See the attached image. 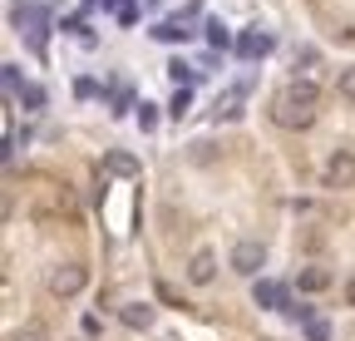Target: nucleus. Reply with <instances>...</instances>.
Here are the masks:
<instances>
[{
  "instance_id": "nucleus-1",
  "label": "nucleus",
  "mask_w": 355,
  "mask_h": 341,
  "mask_svg": "<svg viewBox=\"0 0 355 341\" xmlns=\"http://www.w3.org/2000/svg\"><path fill=\"white\" fill-rule=\"evenodd\" d=\"M316 109H321V90L311 79H291L272 99V119L282 129H311V124H316Z\"/></svg>"
},
{
  "instance_id": "nucleus-2",
  "label": "nucleus",
  "mask_w": 355,
  "mask_h": 341,
  "mask_svg": "<svg viewBox=\"0 0 355 341\" xmlns=\"http://www.w3.org/2000/svg\"><path fill=\"white\" fill-rule=\"evenodd\" d=\"M84 282H89V267H84V263H60V267L50 272V292H55V297H79Z\"/></svg>"
},
{
  "instance_id": "nucleus-3",
  "label": "nucleus",
  "mask_w": 355,
  "mask_h": 341,
  "mask_svg": "<svg viewBox=\"0 0 355 341\" xmlns=\"http://www.w3.org/2000/svg\"><path fill=\"white\" fill-rule=\"evenodd\" d=\"M321 183H326V188H355V153H350V149L331 153L326 174H321Z\"/></svg>"
},
{
  "instance_id": "nucleus-4",
  "label": "nucleus",
  "mask_w": 355,
  "mask_h": 341,
  "mask_svg": "<svg viewBox=\"0 0 355 341\" xmlns=\"http://www.w3.org/2000/svg\"><path fill=\"white\" fill-rule=\"evenodd\" d=\"M261 263H266V247H261V242H237V247H232V272L257 277V272H261Z\"/></svg>"
},
{
  "instance_id": "nucleus-5",
  "label": "nucleus",
  "mask_w": 355,
  "mask_h": 341,
  "mask_svg": "<svg viewBox=\"0 0 355 341\" xmlns=\"http://www.w3.org/2000/svg\"><path fill=\"white\" fill-rule=\"evenodd\" d=\"M212 277H217V252H212V247H198V252H193V263H188V282L207 287Z\"/></svg>"
},
{
  "instance_id": "nucleus-6",
  "label": "nucleus",
  "mask_w": 355,
  "mask_h": 341,
  "mask_svg": "<svg viewBox=\"0 0 355 341\" xmlns=\"http://www.w3.org/2000/svg\"><path fill=\"white\" fill-rule=\"evenodd\" d=\"M237 50H242L247 60H257V55H266V50H272V35H266V30H247V35L237 40Z\"/></svg>"
},
{
  "instance_id": "nucleus-7",
  "label": "nucleus",
  "mask_w": 355,
  "mask_h": 341,
  "mask_svg": "<svg viewBox=\"0 0 355 341\" xmlns=\"http://www.w3.org/2000/svg\"><path fill=\"white\" fill-rule=\"evenodd\" d=\"M119 317H123V326H133V331H144V326L153 322V307H144V302H128V307H123Z\"/></svg>"
},
{
  "instance_id": "nucleus-8",
  "label": "nucleus",
  "mask_w": 355,
  "mask_h": 341,
  "mask_svg": "<svg viewBox=\"0 0 355 341\" xmlns=\"http://www.w3.org/2000/svg\"><path fill=\"white\" fill-rule=\"evenodd\" d=\"M296 287H301V292H326V287H331V272H326V267H306V272L296 277Z\"/></svg>"
},
{
  "instance_id": "nucleus-9",
  "label": "nucleus",
  "mask_w": 355,
  "mask_h": 341,
  "mask_svg": "<svg viewBox=\"0 0 355 341\" xmlns=\"http://www.w3.org/2000/svg\"><path fill=\"white\" fill-rule=\"evenodd\" d=\"M104 168H109V174H119V178H133V174H139V158H133V153H109Z\"/></svg>"
},
{
  "instance_id": "nucleus-10",
  "label": "nucleus",
  "mask_w": 355,
  "mask_h": 341,
  "mask_svg": "<svg viewBox=\"0 0 355 341\" xmlns=\"http://www.w3.org/2000/svg\"><path fill=\"white\" fill-rule=\"evenodd\" d=\"M257 307H286V292L277 282H257Z\"/></svg>"
},
{
  "instance_id": "nucleus-11",
  "label": "nucleus",
  "mask_w": 355,
  "mask_h": 341,
  "mask_svg": "<svg viewBox=\"0 0 355 341\" xmlns=\"http://www.w3.org/2000/svg\"><path fill=\"white\" fill-rule=\"evenodd\" d=\"M237 114H242V90H227L217 99V119H237Z\"/></svg>"
},
{
  "instance_id": "nucleus-12",
  "label": "nucleus",
  "mask_w": 355,
  "mask_h": 341,
  "mask_svg": "<svg viewBox=\"0 0 355 341\" xmlns=\"http://www.w3.org/2000/svg\"><path fill=\"white\" fill-rule=\"evenodd\" d=\"M336 94H340L345 104H355V65H350V69H340V79H336Z\"/></svg>"
},
{
  "instance_id": "nucleus-13",
  "label": "nucleus",
  "mask_w": 355,
  "mask_h": 341,
  "mask_svg": "<svg viewBox=\"0 0 355 341\" xmlns=\"http://www.w3.org/2000/svg\"><path fill=\"white\" fill-rule=\"evenodd\" d=\"M10 341H50V331H44V326H35V322H30V326H20V331H15Z\"/></svg>"
},
{
  "instance_id": "nucleus-14",
  "label": "nucleus",
  "mask_w": 355,
  "mask_h": 341,
  "mask_svg": "<svg viewBox=\"0 0 355 341\" xmlns=\"http://www.w3.org/2000/svg\"><path fill=\"white\" fill-rule=\"evenodd\" d=\"M153 35H158V40H183L188 30H183V20H168V25H158Z\"/></svg>"
},
{
  "instance_id": "nucleus-15",
  "label": "nucleus",
  "mask_w": 355,
  "mask_h": 341,
  "mask_svg": "<svg viewBox=\"0 0 355 341\" xmlns=\"http://www.w3.org/2000/svg\"><path fill=\"white\" fill-rule=\"evenodd\" d=\"M188 104H193V94H188V90H178V94H173V114H178V119L188 114Z\"/></svg>"
},
{
  "instance_id": "nucleus-16",
  "label": "nucleus",
  "mask_w": 355,
  "mask_h": 341,
  "mask_svg": "<svg viewBox=\"0 0 355 341\" xmlns=\"http://www.w3.org/2000/svg\"><path fill=\"white\" fill-rule=\"evenodd\" d=\"M311 341H331V331H326L321 322H311Z\"/></svg>"
},
{
  "instance_id": "nucleus-17",
  "label": "nucleus",
  "mask_w": 355,
  "mask_h": 341,
  "mask_svg": "<svg viewBox=\"0 0 355 341\" xmlns=\"http://www.w3.org/2000/svg\"><path fill=\"white\" fill-rule=\"evenodd\" d=\"M345 307H355V277L345 282Z\"/></svg>"
}]
</instances>
